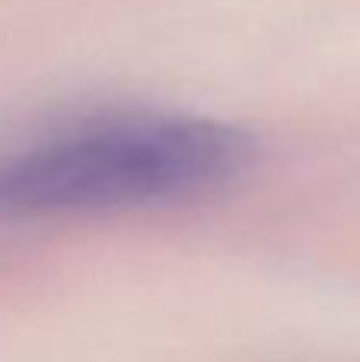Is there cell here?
I'll return each instance as SVG.
<instances>
[{"instance_id":"6da1fadb","label":"cell","mask_w":360,"mask_h":362,"mask_svg":"<svg viewBox=\"0 0 360 362\" xmlns=\"http://www.w3.org/2000/svg\"><path fill=\"white\" fill-rule=\"evenodd\" d=\"M246 159L249 140L214 121H89L0 159V213L45 216L172 200L227 181Z\"/></svg>"}]
</instances>
